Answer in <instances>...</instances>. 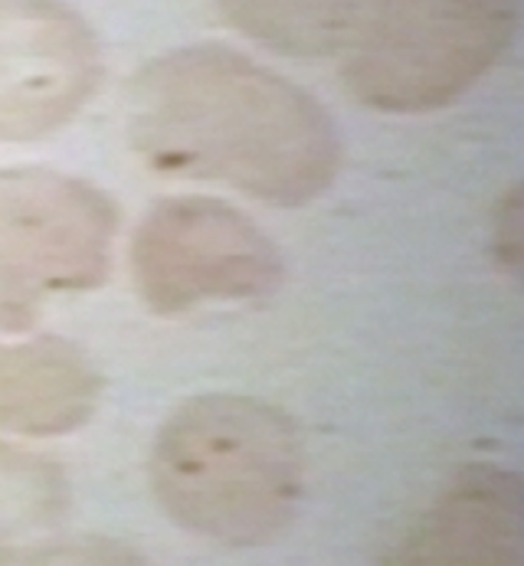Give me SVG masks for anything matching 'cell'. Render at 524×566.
I'll list each match as a JSON object with an SVG mask.
<instances>
[{
  "mask_svg": "<svg viewBox=\"0 0 524 566\" xmlns=\"http://www.w3.org/2000/svg\"><path fill=\"white\" fill-rule=\"evenodd\" d=\"M125 132L148 167L275 207L322 197L342 167L338 128L318 98L227 46H184L138 70Z\"/></svg>",
  "mask_w": 524,
  "mask_h": 566,
  "instance_id": "cell-1",
  "label": "cell"
},
{
  "mask_svg": "<svg viewBox=\"0 0 524 566\" xmlns=\"http://www.w3.org/2000/svg\"><path fill=\"white\" fill-rule=\"evenodd\" d=\"M151 491L184 531L256 547L295 514L305 442L292 416L247 394H200L177 406L151 446Z\"/></svg>",
  "mask_w": 524,
  "mask_h": 566,
  "instance_id": "cell-2",
  "label": "cell"
},
{
  "mask_svg": "<svg viewBox=\"0 0 524 566\" xmlns=\"http://www.w3.org/2000/svg\"><path fill=\"white\" fill-rule=\"evenodd\" d=\"M515 20L518 0H348L335 53L357 102L430 112L502 60Z\"/></svg>",
  "mask_w": 524,
  "mask_h": 566,
  "instance_id": "cell-3",
  "label": "cell"
},
{
  "mask_svg": "<svg viewBox=\"0 0 524 566\" xmlns=\"http://www.w3.org/2000/svg\"><path fill=\"white\" fill-rule=\"evenodd\" d=\"M118 207L53 167L0 170V334H27L46 305L105 282Z\"/></svg>",
  "mask_w": 524,
  "mask_h": 566,
  "instance_id": "cell-4",
  "label": "cell"
},
{
  "mask_svg": "<svg viewBox=\"0 0 524 566\" xmlns=\"http://www.w3.org/2000/svg\"><path fill=\"white\" fill-rule=\"evenodd\" d=\"M132 279L148 312L177 318L265 298L282 282V255L243 210L213 197H168L135 230Z\"/></svg>",
  "mask_w": 524,
  "mask_h": 566,
  "instance_id": "cell-5",
  "label": "cell"
},
{
  "mask_svg": "<svg viewBox=\"0 0 524 566\" xmlns=\"http://www.w3.org/2000/svg\"><path fill=\"white\" fill-rule=\"evenodd\" d=\"M102 50L66 0H0V142L70 125L98 85Z\"/></svg>",
  "mask_w": 524,
  "mask_h": 566,
  "instance_id": "cell-6",
  "label": "cell"
},
{
  "mask_svg": "<svg viewBox=\"0 0 524 566\" xmlns=\"http://www.w3.org/2000/svg\"><path fill=\"white\" fill-rule=\"evenodd\" d=\"M384 566H524L522 479L469 465L407 524Z\"/></svg>",
  "mask_w": 524,
  "mask_h": 566,
  "instance_id": "cell-7",
  "label": "cell"
},
{
  "mask_svg": "<svg viewBox=\"0 0 524 566\" xmlns=\"http://www.w3.org/2000/svg\"><path fill=\"white\" fill-rule=\"evenodd\" d=\"M105 380L86 350L56 334L0 337V429L33 439L86 426Z\"/></svg>",
  "mask_w": 524,
  "mask_h": 566,
  "instance_id": "cell-8",
  "label": "cell"
},
{
  "mask_svg": "<svg viewBox=\"0 0 524 566\" xmlns=\"http://www.w3.org/2000/svg\"><path fill=\"white\" fill-rule=\"evenodd\" d=\"M73 488L43 452L0 439V566L36 564L63 541Z\"/></svg>",
  "mask_w": 524,
  "mask_h": 566,
  "instance_id": "cell-9",
  "label": "cell"
},
{
  "mask_svg": "<svg viewBox=\"0 0 524 566\" xmlns=\"http://www.w3.org/2000/svg\"><path fill=\"white\" fill-rule=\"evenodd\" d=\"M250 40L282 56H328L338 50L348 0H213Z\"/></svg>",
  "mask_w": 524,
  "mask_h": 566,
  "instance_id": "cell-10",
  "label": "cell"
},
{
  "mask_svg": "<svg viewBox=\"0 0 524 566\" xmlns=\"http://www.w3.org/2000/svg\"><path fill=\"white\" fill-rule=\"evenodd\" d=\"M30 566H151L135 547L112 537H80L60 541Z\"/></svg>",
  "mask_w": 524,
  "mask_h": 566,
  "instance_id": "cell-11",
  "label": "cell"
}]
</instances>
